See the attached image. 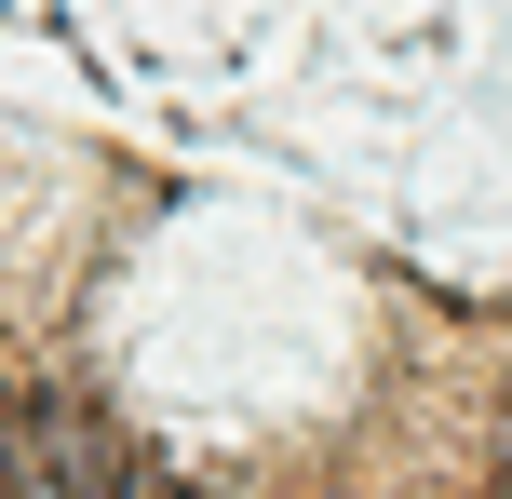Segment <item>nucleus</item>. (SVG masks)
<instances>
[{
  "instance_id": "f257e3e1",
  "label": "nucleus",
  "mask_w": 512,
  "mask_h": 499,
  "mask_svg": "<svg viewBox=\"0 0 512 499\" xmlns=\"http://www.w3.org/2000/svg\"><path fill=\"white\" fill-rule=\"evenodd\" d=\"M122 486V432L95 405H27L14 459H0V499H108Z\"/></svg>"
},
{
  "instance_id": "f03ea898",
  "label": "nucleus",
  "mask_w": 512,
  "mask_h": 499,
  "mask_svg": "<svg viewBox=\"0 0 512 499\" xmlns=\"http://www.w3.org/2000/svg\"><path fill=\"white\" fill-rule=\"evenodd\" d=\"M108 499H216V486L176 473V459H135V446H122V486H108Z\"/></svg>"
},
{
  "instance_id": "7ed1b4c3",
  "label": "nucleus",
  "mask_w": 512,
  "mask_h": 499,
  "mask_svg": "<svg viewBox=\"0 0 512 499\" xmlns=\"http://www.w3.org/2000/svg\"><path fill=\"white\" fill-rule=\"evenodd\" d=\"M0 459H14V405H0Z\"/></svg>"
}]
</instances>
